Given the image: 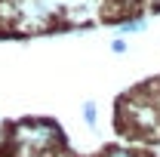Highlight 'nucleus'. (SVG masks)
<instances>
[{"mask_svg": "<svg viewBox=\"0 0 160 157\" xmlns=\"http://www.w3.org/2000/svg\"><path fill=\"white\" fill-rule=\"evenodd\" d=\"M9 136L19 148H28V151H59V148H65V133L49 117L22 120L9 129Z\"/></svg>", "mask_w": 160, "mask_h": 157, "instance_id": "nucleus-1", "label": "nucleus"}, {"mask_svg": "<svg viewBox=\"0 0 160 157\" xmlns=\"http://www.w3.org/2000/svg\"><path fill=\"white\" fill-rule=\"evenodd\" d=\"M111 53H117V56H120V53H126V40H123V37H117L114 43H111Z\"/></svg>", "mask_w": 160, "mask_h": 157, "instance_id": "nucleus-6", "label": "nucleus"}, {"mask_svg": "<svg viewBox=\"0 0 160 157\" xmlns=\"http://www.w3.org/2000/svg\"><path fill=\"white\" fill-rule=\"evenodd\" d=\"M145 28H148L145 19H126V22H120V31H123V34H139V31H145Z\"/></svg>", "mask_w": 160, "mask_h": 157, "instance_id": "nucleus-2", "label": "nucleus"}, {"mask_svg": "<svg viewBox=\"0 0 160 157\" xmlns=\"http://www.w3.org/2000/svg\"><path fill=\"white\" fill-rule=\"evenodd\" d=\"M148 89H151V93H148V96H151V99H154V102H157V105H160V77L154 80V83H151V86H148Z\"/></svg>", "mask_w": 160, "mask_h": 157, "instance_id": "nucleus-5", "label": "nucleus"}, {"mask_svg": "<svg viewBox=\"0 0 160 157\" xmlns=\"http://www.w3.org/2000/svg\"><path fill=\"white\" fill-rule=\"evenodd\" d=\"M102 157H142L139 151H132V148H105Z\"/></svg>", "mask_w": 160, "mask_h": 157, "instance_id": "nucleus-3", "label": "nucleus"}, {"mask_svg": "<svg viewBox=\"0 0 160 157\" xmlns=\"http://www.w3.org/2000/svg\"><path fill=\"white\" fill-rule=\"evenodd\" d=\"M129 3H142V0H129Z\"/></svg>", "mask_w": 160, "mask_h": 157, "instance_id": "nucleus-7", "label": "nucleus"}, {"mask_svg": "<svg viewBox=\"0 0 160 157\" xmlns=\"http://www.w3.org/2000/svg\"><path fill=\"white\" fill-rule=\"evenodd\" d=\"M83 123L86 126H96V105L92 102H83Z\"/></svg>", "mask_w": 160, "mask_h": 157, "instance_id": "nucleus-4", "label": "nucleus"}]
</instances>
